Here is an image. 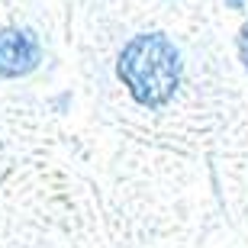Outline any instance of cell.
<instances>
[{
	"label": "cell",
	"instance_id": "cell-2",
	"mask_svg": "<svg viewBox=\"0 0 248 248\" xmlns=\"http://www.w3.org/2000/svg\"><path fill=\"white\" fill-rule=\"evenodd\" d=\"M42 48L32 29H3L0 32V74L3 78H26L39 68Z\"/></svg>",
	"mask_w": 248,
	"mask_h": 248
},
{
	"label": "cell",
	"instance_id": "cell-3",
	"mask_svg": "<svg viewBox=\"0 0 248 248\" xmlns=\"http://www.w3.org/2000/svg\"><path fill=\"white\" fill-rule=\"evenodd\" d=\"M239 55H242V62H245V68H248V23H245V29H242V36H239Z\"/></svg>",
	"mask_w": 248,
	"mask_h": 248
},
{
	"label": "cell",
	"instance_id": "cell-1",
	"mask_svg": "<svg viewBox=\"0 0 248 248\" xmlns=\"http://www.w3.org/2000/svg\"><path fill=\"white\" fill-rule=\"evenodd\" d=\"M120 81L139 107L158 110L177 93L181 84V52L161 32H142L129 39L120 52Z\"/></svg>",
	"mask_w": 248,
	"mask_h": 248
}]
</instances>
